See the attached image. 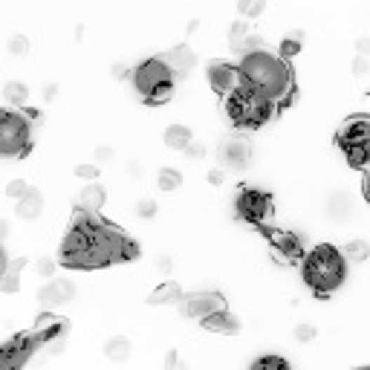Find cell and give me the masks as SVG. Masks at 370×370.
Instances as JSON below:
<instances>
[{
    "label": "cell",
    "mask_w": 370,
    "mask_h": 370,
    "mask_svg": "<svg viewBox=\"0 0 370 370\" xmlns=\"http://www.w3.org/2000/svg\"><path fill=\"white\" fill-rule=\"evenodd\" d=\"M240 76L243 84L258 90L260 95H266L275 107L289 102L292 95V72L289 64L275 55V53H266V49H258V53H249L240 58Z\"/></svg>",
    "instance_id": "obj_1"
},
{
    "label": "cell",
    "mask_w": 370,
    "mask_h": 370,
    "mask_svg": "<svg viewBox=\"0 0 370 370\" xmlns=\"http://www.w3.org/2000/svg\"><path fill=\"white\" fill-rule=\"evenodd\" d=\"M344 278H348V260L333 246H315L304 258V281L312 292L330 295L344 284Z\"/></svg>",
    "instance_id": "obj_2"
},
{
    "label": "cell",
    "mask_w": 370,
    "mask_h": 370,
    "mask_svg": "<svg viewBox=\"0 0 370 370\" xmlns=\"http://www.w3.org/2000/svg\"><path fill=\"white\" fill-rule=\"evenodd\" d=\"M131 79H133L136 93L145 98L147 105H162V102H168L171 93H174V81H177L174 76H171V70L165 67V61L159 55L142 61L131 72Z\"/></svg>",
    "instance_id": "obj_3"
},
{
    "label": "cell",
    "mask_w": 370,
    "mask_h": 370,
    "mask_svg": "<svg viewBox=\"0 0 370 370\" xmlns=\"http://www.w3.org/2000/svg\"><path fill=\"white\" fill-rule=\"evenodd\" d=\"M226 113L232 116L234 125L240 128H260L263 121L275 113V105L269 102L266 95H260L252 87H240L234 95L226 98Z\"/></svg>",
    "instance_id": "obj_4"
},
{
    "label": "cell",
    "mask_w": 370,
    "mask_h": 370,
    "mask_svg": "<svg viewBox=\"0 0 370 370\" xmlns=\"http://www.w3.org/2000/svg\"><path fill=\"white\" fill-rule=\"evenodd\" d=\"M32 147V125L15 110H0V157L20 159Z\"/></svg>",
    "instance_id": "obj_5"
},
{
    "label": "cell",
    "mask_w": 370,
    "mask_h": 370,
    "mask_svg": "<svg viewBox=\"0 0 370 370\" xmlns=\"http://www.w3.org/2000/svg\"><path fill=\"white\" fill-rule=\"evenodd\" d=\"M338 145L353 165H370V119L356 116L338 133Z\"/></svg>",
    "instance_id": "obj_6"
},
{
    "label": "cell",
    "mask_w": 370,
    "mask_h": 370,
    "mask_svg": "<svg viewBox=\"0 0 370 370\" xmlns=\"http://www.w3.org/2000/svg\"><path fill=\"white\" fill-rule=\"evenodd\" d=\"M234 209H237V217L246 220V223H252V226H260L272 217V200H269V194H263L258 188H243L237 194Z\"/></svg>",
    "instance_id": "obj_7"
},
{
    "label": "cell",
    "mask_w": 370,
    "mask_h": 370,
    "mask_svg": "<svg viewBox=\"0 0 370 370\" xmlns=\"http://www.w3.org/2000/svg\"><path fill=\"white\" fill-rule=\"evenodd\" d=\"M35 350H38V341L32 338V333L15 336L12 341L0 344V370H20Z\"/></svg>",
    "instance_id": "obj_8"
},
{
    "label": "cell",
    "mask_w": 370,
    "mask_h": 370,
    "mask_svg": "<svg viewBox=\"0 0 370 370\" xmlns=\"http://www.w3.org/2000/svg\"><path fill=\"white\" fill-rule=\"evenodd\" d=\"M220 310H226L223 295H220V292H209V289L185 295L183 304H180V312L188 315V318H197V322H206L209 315H214Z\"/></svg>",
    "instance_id": "obj_9"
},
{
    "label": "cell",
    "mask_w": 370,
    "mask_h": 370,
    "mask_svg": "<svg viewBox=\"0 0 370 370\" xmlns=\"http://www.w3.org/2000/svg\"><path fill=\"white\" fill-rule=\"evenodd\" d=\"M209 84L220 93V95H234L243 87V76H240V67L226 64V61H214L209 67Z\"/></svg>",
    "instance_id": "obj_10"
},
{
    "label": "cell",
    "mask_w": 370,
    "mask_h": 370,
    "mask_svg": "<svg viewBox=\"0 0 370 370\" xmlns=\"http://www.w3.org/2000/svg\"><path fill=\"white\" fill-rule=\"evenodd\" d=\"M217 157H220V165H223V168L240 171V168L249 165V159H252V147H249V142H246V139L232 136V139H226L223 145H220Z\"/></svg>",
    "instance_id": "obj_11"
},
{
    "label": "cell",
    "mask_w": 370,
    "mask_h": 370,
    "mask_svg": "<svg viewBox=\"0 0 370 370\" xmlns=\"http://www.w3.org/2000/svg\"><path fill=\"white\" fill-rule=\"evenodd\" d=\"M269 243H272V252L275 258H281L284 263H292V260H301L307 258L304 255V243L295 232H269Z\"/></svg>",
    "instance_id": "obj_12"
},
{
    "label": "cell",
    "mask_w": 370,
    "mask_h": 370,
    "mask_svg": "<svg viewBox=\"0 0 370 370\" xmlns=\"http://www.w3.org/2000/svg\"><path fill=\"white\" fill-rule=\"evenodd\" d=\"M159 58L165 61V67L171 70V76H174V79H188V76H191V70L197 67L194 49L185 46V44H180V46H174V49H168V53L159 55Z\"/></svg>",
    "instance_id": "obj_13"
},
{
    "label": "cell",
    "mask_w": 370,
    "mask_h": 370,
    "mask_svg": "<svg viewBox=\"0 0 370 370\" xmlns=\"http://www.w3.org/2000/svg\"><path fill=\"white\" fill-rule=\"evenodd\" d=\"M72 295H76V284H72L70 278H53L46 286H41L38 301L44 307H58V304H70Z\"/></svg>",
    "instance_id": "obj_14"
},
{
    "label": "cell",
    "mask_w": 370,
    "mask_h": 370,
    "mask_svg": "<svg viewBox=\"0 0 370 370\" xmlns=\"http://www.w3.org/2000/svg\"><path fill=\"white\" fill-rule=\"evenodd\" d=\"M64 330H67V322H64V318H55V315H41V318H38V324H35L29 333H32V338L38 341V348H49V344L61 341Z\"/></svg>",
    "instance_id": "obj_15"
},
{
    "label": "cell",
    "mask_w": 370,
    "mask_h": 370,
    "mask_svg": "<svg viewBox=\"0 0 370 370\" xmlns=\"http://www.w3.org/2000/svg\"><path fill=\"white\" fill-rule=\"evenodd\" d=\"M203 327H206L209 333H220V336H234V333H240L237 315H232L229 310H220V312L209 315L206 322H203Z\"/></svg>",
    "instance_id": "obj_16"
},
{
    "label": "cell",
    "mask_w": 370,
    "mask_h": 370,
    "mask_svg": "<svg viewBox=\"0 0 370 370\" xmlns=\"http://www.w3.org/2000/svg\"><path fill=\"white\" fill-rule=\"evenodd\" d=\"M183 286L177 284V281H162L154 292H151V298H147V304H154V307H159V304H183Z\"/></svg>",
    "instance_id": "obj_17"
},
{
    "label": "cell",
    "mask_w": 370,
    "mask_h": 370,
    "mask_svg": "<svg viewBox=\"0 0 370 370\" xmlns=\"http://www.w3.org/2000/svg\"><path fill=\"white\" fill-rule=\"evenodd\" d=\"M15 214H18L20 220H27V223H32V220H38V217L44 214V197H41L35 188H29V194L23 197V200H18Z\"/></svg>",
    "instance_id": "obj_18"
},
{
    "label": "cell",
    "mask_w": 370,
    "mask_h": 370,
    "mask_svg": "<svg viewBox=\"0 0 370 370\" xmlns=\"http://www.w3.org/2000/svg\"><path fill=\"white\" fill-rule=\"evenodd\" d=\"M350 214H353V200H350V194L336 191L330 200H327V217L336 220V223H344V220H350Z\"/></svg>",
    "instance_id": "obj_19"
},
{
    "label": "cell",
    "mask_w": 370,
    "mask_h": 370,
    "mask_svg": "<svg viewBox=\"0 0 370 370\" xmlns=\"http://www.w3.org/2000/svg\"><path fill=\"white\" fill-rule=\"evenodd\" d=\"M105 356H107L113 364H125V362L133 356L131 338H125V336H110V338L105 341Z\"/></svg>",
    "instance_id": "obj_20"
},
{
    "label": "cell",
    "mask_w": 370,
    "mask_h": 370,
    "mask_svg": "<svg viewBox=\"0 0 370 370\" xmlns=\"http://www.w3.org/2000/svg\"><path fill=\"white\" fill-rule=\"evenodd\" d=\"M105 188L98 185V183H87L84 188H81V211H87V214H98L105 209Z\"/></svg>",
    "instance_id": "obj_21"
},
{
    "label": "cell",
    "mask_w": 370,
    "mask_h": 370,
    "mask_svg": "<svg viewBox=\"0 0 370 370\" xmlns=\"http://www.w3.org/2000/svg\"><path fill=\"white\" fill-rule=\"evenodd\" d=\"M165 145L171 147V151H188V147L194 145V133H191V128H185V125H171L168 131H165Z\"/></svg>",
    "instance_id": "obj_22"
},
{
    "label": "cell",
    "mask_w": 370,
    "mask_h": 370,
    "mask_svg": "<svg viewBox=\"0 0 370 370\" xmlns=\"http://www.w3.org/2000/svg\"><path fill=\"white\" fill-rule=\"evenodd\" d=\"M341 258L348 263H364L370 258V243L362 240V237L348 240V243H344V249H341Z\"/></svg>",
    "instance_id": "obj_23"
},
{
    "label": "cell",
    "mask_w": 370,
    "mask_h": 370,
    "mask_svg": "<svg viewBox=\"0 0 370 370\" xmlns=\"http://www.w3.org/2000/svg\"><path fill=\"white\" fill-rule=\"evenodd\" d=\"M23 266H27V260H23V258H15L9 263V269L4 272V278H0V292H18L20 289V272H23Z\"/></svg>",
    "instance_id": "obj_24"
},
{
    "label": "cell",
    "mask_w": 370,
    "mask_h": 370,
    "mask_svg": "<svg viewBox=\"0 0 370 370\" xmlns=\"http://www.w3.org/2000/svg\"><path fill=\"white\" fill-rule=\"evenodd\" d=\"M4 98H6L9 105L23 107V105H27V98H29V87L23 84V81H6V87H4Z\"/></svg>",
    "instance_id": "obj_25"
},
{
    "label": "cell",
    "mask_w": 370,
    "mask_h": 370,
    "mask_svg": "<svg viewBox=\"0 0 370 370\" xmlns=\"http://www.w3.org/2000/svg\"><path fill=\"white\" fill-rule=\"evenodd\" d=\"M183 185V174L177 168H162L159 171V188L162 191H177Z\"/></svg>",
    "instance_id": "obj_26"
},
{
    "label": "cell",
    "mask_w": 370,
    "mask_h": 370,
    "mask_svg": "<svg viewBox=\"0 0 370 370\" xmlns=\"http://www.w3.org/2000/svg\"><path fill=\"white\" fill-rule=\"evenodd\" d=\"M301 44H304V35L301 32H295V35H289V38H284V44H281V58L286 61V58H292V55H298L301 53Z\"/></svg>",
    "instance_id": "obj_27"
},
{
    "label": "cell",
    "mask_w": 370,
    "mask_h": 370,
    "mask_svg": "<svg viewBox=\"0 0 370 370\" xmlns=\"http://www.w3.org/2000/svg\"><path fill=\"white\" fill-rule=\"evenodd\" d=\"M249 370H289V364H286V359H281V356H263V359H258Z\"/></svg>",
    "instance_id": "obj_28"
},
{
    "label": "cell",
    "mask_w": 370,
    "mask_h": 370,
    "mask_svg": "<svg viewBox=\"0 0 370 370\" xmlns=\"http://www.w3.org/2000/svg\"><path fill=\"white\" fill-rule=\"evenodd\" d=\"M237 9H240L243 18H258V15H263L266 4H263V0H240Z\"/></svg>",
    "instance_id": "obj_29"
},
{
    "label": "cell",
    "mask_w": 370,
    "mask_h": 370,
    "mask_svg": "<svg viewBox=\"0 0 370 370\" xmlns=\"http://www.w3.org/2000/svg\"><path fill=\"white\" fill-rule=\"evenodd\" d=\"M9 53H12L15 58L29 55V38H27V35H15V38H9Z\"/></svg>",
    "instance_id": "obj_30"
},
{
    "label": "cell",
    "mask_w": 370,
    "mask_h": 370,
    "mask_svg": "<svg viewBox=\"0 0 370 370\" xmlns=\"http://www.w3.org/2000/svg\"><path fill=\"white\" fill-rule=\"evenodd\" d=\"M136 214H139L142 220H154V217H157V203L151 200V197H142V200L136 203Z\"/></svg>",
    "instance_id": "obj_31"
},
{
    "label": "cell",
    "mask_w": 370,
    "mask_h": 370,
    "mask_svg": "<svg viewBox=\"0 0 370 370\" xmlns=\"http://www.w3.org/2000/svg\"><path fill=\"white\" fill-rule=\"evenodd\" d=\"M76 177H79V180H87V183H95V177H98V165H93V162H81V165H76Z\"/></svg>",
    "instance_id": "obj_32"
},
{
    "label": "cell",
    "mask_w": 370,
    "mask_h": 370,
    "mask_svg": "<svg viewBox=\"0 0 370 370\" xmlns=\"http://www.w3.org/2000/svg\"><path fill=\"white\" fill-rule=\"evenodd\" d=\"M6 194L12 197V200H23V197L29 194V185L23 183V180H12V183L6 185Z\"/></svg>",
    "instance_id": "obj_33"
},
{
    "label": "cell",
    "mask_w": 370,
    "mask_h": 370,
    "mask_svg": "<svg viewBox=\"0 0 370 370\" xmlns=\"http://www.w3.org/2000/svg\"><path fill=\"white\" fill-rule=\"evenodd\" d=\"M292 336H295V341H312L315 338V327L312 324H295V330H292Z\"/></svg>",
    "instance_id": "obj_34"
},
{
    "label": "cell",
    "mask_w": 370,
    "mask_h": 370,
    "mask_svg": "<svg viewBox=\"0 0 370 370\" xmlns=\"http://www.w3.org/2000/svg\"><path fill=\"white\" fill-rule=\"evenodd\" d=\"M35 269H38V275H41V278H53V275H55V260L41 258V260L35 263Z\"/></svg>",
    "instance_id": "obj_35"
},
{
    "label": "cell",
    "mask_w": 370,
    "mask_h": 370,
    "mask_svg": "<svg viewBox=\"0 0 370 370\" xmlns=\"http://www.w3.org/2000/svg\"><path fill=\"white\" fill-rule=\"evenodd\" d=\"M367 72H370V58H362V55H356L353 58V76H367Z\"/></svg>",
    "instance_id": "obj_36"
},
{
    "label": "cell",
    "mask_w": 370,
    "mask_h": 370,
    "mask_svg": "<svg viewBox=\"0 0 370 370\" xmlns=\"http://www.w3.org/2000/svg\"><path fill=\"white\" fill-rule=\"evenodd\" d=\"M113 157H116V151H113V147H107V145L95 147V162H110Z\"/></svg>",
    "instance_id": "obj_37"
},
{
    "label": "cell",
    "mask_w": 370,
    "mask_h": 370,
    "mask_svg": "<svg viewBox=\"0 0 370 370\" xmlns=\"http://www.w3.org/2000/svg\"><path fill=\"white\" fill-rule=\"evenodd\" d=\"M154 266L159 269L162 275H171V269H174V260H171L168 255H162V258H157V263H154Z\"/></svg>",
    "instance_id": "obj_38"
},
{
    "label": "cell",
    "mask_w": 370,
    "mask_h": 370,
    "mask_svg": "<svg viewBox=\"0 0 370 370\" xmlns=\"http://www.w3.org/2000/svg\"><path fill=\"white\" fill-rule=\"evenodd\" d=\"M165 370H188V367L177 359V353H168V356H165Z\"/></svg>",
    "instance_id": "obj_39"
},
{
    "label": "cell",
    "mask_w": 370,
    "mask_h": 370,
    "mask_svg": "<svg viewBox=\"0 0 370 370\" xmlns=\"http://www.w3.org/2000/svg\"><path fill=\"white\" fill-rule=\"evenodd\" d=\"M356 49H359V55H362V58H370V38H367V35L359 38V41H356Z\"/></svg>",
    "instance_id": "obj_40"
},
{
    "label": "cell",
    "mask_w": 370,
    "mask_h": 370,
    "mask_svg": "<svg viewBox=\"0 0 370 370\" xmlns=\"http://www.w3.org/2000/svg\"><path fill=\"white\" fill-rule=\"evenodd\" d=\"M9 258H6V249H4V243H0V278H4V272H6V269H9Z\"/></svg>",
    "instance_id": "obj_41"
},
{
    "label": "cell",
    "mask_w": 370,
    "mask_h": 370,
    "mask_svg": "<svg viewBox=\"0 0 370 370\" xmlns=\"http://www.w3.org/2000/svg\"><path fill=\"white\" fill-rule=\"evenodd\" d=\"M209 180H211L214 185H220V183H223V171H220V168H214V171H209Z\"/></svg>",
    "instance_id": "obj_42"
},
{
    "label": "cell",
    "mask_w": 370,
    "mask_h": 370,
    "mask_svg": "<svg viewBox=\"0 0 370 370\" xmlns=\"http://www.w3.org/2000/svg\"><path fill=\"white\" fill-rule=\"evenodd\" d=\"M185 154H188V157H197V159H200V157H203V147H200V145H191Z\"/></svg>",
    "instance_id": "obj_43"
},
{
    "label": "cell",
    "mask_w": 370,
    "mask_h": 370,
    "mask_svg": "<svg viewBox=\"0 0 370 370\" xmlns=\"http://www.w3.org/2000/svg\"><path fill=\"white\" fill-rule=\"evenodd\" d=\"M9 237V220H0V240Z\"/></svg>",
    "instance_id": "obj_44"
},
{
    "label": "cell",
    "mask_w": 370,
    "mask_h": 370,
    "mask_svg": "<svg viewBox=\"0 0 370 370\" xmlns=\"http://www.w3.org/2000/svg\"><path fill=\"white\" fill-rule=\"evenodd\" d=\"M113 76H119V79L128 76V67H125V64H116V67H113Z\"/></svg>",
    "instance_id": "obj_45"
},
{
    "label": "cell",
    "mask_w": 370,
    "mask_h": 370,
    "mask_svg": "<svg viewBox=\"0 0 370 370\" xmlns=\"http://www.w3.org/2000/svg\"><path fill=\"white\" fill-rule=\"evenodd\" d=\"M128 174H131V177H139V174H142V168H139L136 162H131V165H128Z\"/></svg>",
    "instance_id": "obj_46"
},
{
    "label": "cell",
    "mask_w": 370,
    "mask_h": 370,
    "mask_svg": "<svg viewBox=\"0 0 370 370\" xmlns=\"http://www.w3.org/2000/svg\"><path fill=\"white\" fill-rule=\"evenodd\" d=\"M362 370H370V367H362Z\"/></svg>",
    "instance_id": "obj_47"
}]
</instances>
